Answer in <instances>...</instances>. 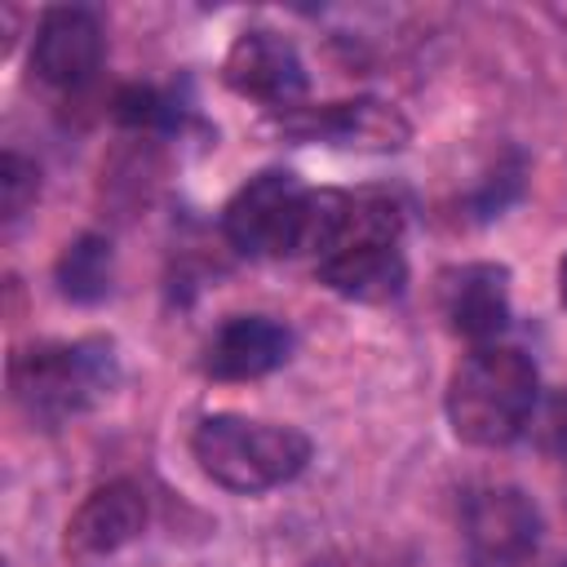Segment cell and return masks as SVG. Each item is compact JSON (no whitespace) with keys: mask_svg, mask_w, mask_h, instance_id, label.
<instances>
[{"mask_svg":"<svg viewBox=\"0 0 567 567\" xmlns=\"http://www.w3.org/2000/svg\"><path fill=\"white\" fill-rule=\"evenodd\" d=\"M315 275L350 301H390L408 284L403 213L381 190H315Z\"/></svg>","mask_w":567,"mask_h":567,"instance_id":"6da1fadb","label":"cell"},{"mask_svg":"<svg viewBox=\"0 0 567 567\" xmlns=\"http://www.w3.org/2000/svg\"><path fill=\"white\" fill-rule=\"evenodd\" d=\"M536 399H540V377L532 354H523L518 346L492 341V346H474L456 363L443 408L461 443L505 447L532 425Z\"/></svg>","mask_w":567,"mask_h":567,"instance_id":"7a4b0ae2","label":"cell"},{"mask_svg":"<svg viewBox=\"0 0 567 567\" xmlns=\"http://www.w3.org/2000/svg\"><path fill=\"white\" fill-rule=\"evenodd\" d=\"M115 381L120 359L106 337L31 341L9 359V394L18 412L40 430H58L71 416H84L115 390Z\"/></svg>","mask_w":567,"mask_h":567,"instance_id":"3957f363","label":"cell"},{"mask_svg":"<svg viewBox=\"0 0 567 567\" xmlns=\"http://www.w3.org/2000/svg\"><path fill=\"white\" fill-rule=\"evenodd\" d=\"M199 470L239 496H257L292 483L310 461V439L297 425H270L235 412H213L190 430Z\"/></svg>","mask_w":567,"mask_h":567,"instance_id":"277c9868","label":"cell"},{"mask_svg":"<svg viewBox=\"0 0 567 567\" xmlns=\"http://www.w3.org/2000/svg\"><path fill=\"white\" fill-rule=\"evenodd\" d=\"M310 217L315 190H306L288 168H266L230 195V204L221 208V230L244 257L279 261L310 244Z\"/></svg>","mask_w":567,"mask_h":567,"instance_id":"5b68a950","label":"cell"},{"mask_svg":"<svg viewBox=\"0 0 567 567\" xmlns=\"http://www.w3.org/2000/svg\"><path fill=\"white\" fill-rule=\"evenodd\" d=\"M540 505L514 483H487L465 496L461 536L470 567H523L540 545Z\"/></svg>","mask_w":567,"mask_h":567,"instance_id":"8992f818","label":"cell"},{"mask_svg":"<svg viewBox=\"0 0 567 567\" xmlns=\"http://www.w3.org/2000/svg\"><path fill=\"white\" fill-rule=\"evenodd\" d=\"M221 80L239 97L261 102L270 111H297V102L306 97V62L297 44L270 27H248L235 35L221 62Z\"/></svg>","mask_w":567,"mask_h":567,"instance_id":"52a82bcc","label":"cell"},{"mask_svg":"<svg viewBox=\"0 0 567 567\" xmlns=\"http://www.w3.org/2000/svg\"><path fill=\"white\" fill-rule=\"evenodd\" d=\"M102 49H106V35L97 13L80 4H58V9H44L35 22L31 71L49 89H80L97 75Z\"/></svg>","mask_w":567,"mask_h":567,"instance_id":"ba28073f","label":"cell"},{"mask_svg":"<svg viewBox=\"0 0 567 567\" xmlns=\"http://www.w3.org/2000/svg\"><path fill=\"white\" fill-rule=\"evenodd\" d=\"M439 306L456 337L492 346L509 328V270L492 261L456 266L439 279Z\"/></svg>","mask_w":567,"mask_h":567,"instance_id":"9c48e42d","label":"cell"},{"mask_svg":"<svg viewBox=\"0 0 567 567\" xmlns=\"http://www.w3.org/2000/svg\"><path fill=\"white\" fill-rule=\"evenodd\" d=\"M292 354V328L270 315H230L208 341L199 368L213 381H257L284 368Z\"/></svg>","mask_w":567,"mask_h":567,"instance_id":"30bf717a","label":"cell"},{"mask_svg":"<svg viewBox=\"0 0 567 567\" xmlns=\"http://www.w3.org/2000/svg\"><path fill=\"white\" fill-rule=\"evenodd\" d=\"M284 128L306 142H332V146H359V151H399L408 142V120L377 97L332 102L319 111L297 106L288 111Z\"/></svg>","mask_w":567,"mask_h":567,"instance_id":"8fae6325","label":"cell"},{"mask_svg":"<svg viewBox=\"0 0 567 567\" xmlns=\"http://www.w3.org/2000/svg\"><path fill=\"white\" fill-rule=\"evenodd\" d=\"M146 527V492L128 478L93 487L66 523V545L75 554H115Z\"/></svg>","mask_w":567,"mask_h":567,"instance_id":"7c38bea8","label":"cell"},{"mask_svg":"<svg viewBox=\"0 0 567 567\" xmlns=\"http://www.w3.org/2000/svg\"><path fill=\"white\" fill-rule=\"evenodd\" d=\"M53 279H58V292L66 301H80V306H93L111 292V279H115V252L102 235H80L62 248L58 266H53Z\"/></svg>","mask_w":567,"mask_h":567,"instance_id":"4fadbf2b","label":"cell"},{"mask_svg":"<svg viewBox=\"0 0 567 567\" xmlns=\"http://www.w3.org/2000/svg\"><path fill=\"white\" fill-rule=\"evenodd\" d=\"M40 195V168L31 159H22L18 151H4L0 159V208H4V226L22 221V213L35 204Z\"/></svg>","mask_w":567,"mask_h":567,"instance_id":"5bb4252c","label":"cell"},{"mask_svg":"<svg viewBox=\"0 0 567 567\" xmlns=\"http://www.w3.org/2000/svg\"><path fill=\"white\" fill-rule=\"evenodd\" d=\"M115 115L124 124H133V128H155V124H173L177 120L173 102L164 93H155V89H142V84H133V89H124L115 97Z\"/></svg>","mask_w":567,"mask_h":567,"instance_id":"9a60e30c","label":"cell"},{"mask_svg":"<svg viewBox=\"0 0 567 567\" xmlns=\"http://www.w3.org/2000/svg\"><path fill=\"white\" fill-rule=\"evenodd\" d=\"M536 439H540V447H545L549 456L567 461V390H558V394L545 403L540 425H536Z\"/></svg>","mask_w":567,"mask_h":567,"instance_id":"2e32d148","label":"cell"},{"mask_svg":"<svg viewBox=\"0 0 567 567\" xmlns=\"http://www.w3.org/2000/svg\"><path fill=\"white\" fill-rule=\"evenodd\" d=\"M558 301H563V310H567V257L558 261Z\"/></svg>","mask_w":567,"mask_h":567,"instance_id":"e0dca14e","label":"cell"},{"mask_svg":"<svg viewBox=\"0 0 567 567\" xmlns=\"http://www.w3.org/2000/svg\"><path fill=\"white\" fill-rule=\"evenodd\" d=\"M558 567H567V563H558Z\"/></svg>","mask_w":567,"mask_h":567,"instance_id":"ac0fdd59","label":"cell"}]
</instances>
